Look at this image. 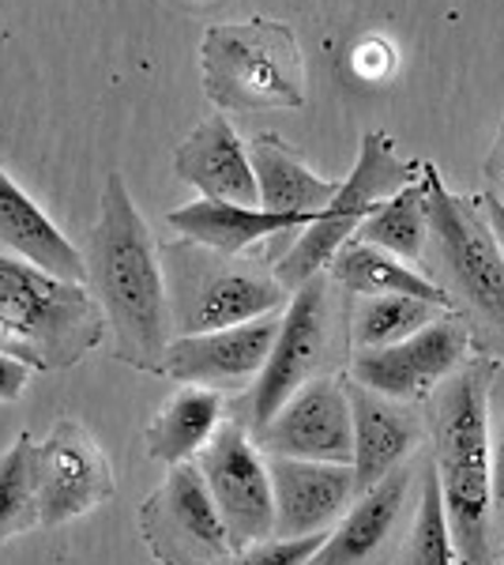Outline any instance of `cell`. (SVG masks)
I'll list each match as a JSON object with an SVG mask.
<instances>
[{"instance_id":"obj_1","label":"cell","mask_w":504,"mask_h":565,"mask_svg":"<svg viewBox=\"0 0 504 565\" xmlns=\"http://www.w3.org/2000/svg\"><path fill=\"white\" fill-rule=\"evenodd\" d=\"M87 287L114 332V359L162 377L173 343L162 245L143 223L125 178L109 174L98 196V218L87 238Z\"/></svg>"},{"instance_id":"obj_2","label":"cell","mask_w":504,"mask_h":565,"mask_svg":"<svg viewBox=\"0 0 504 565\" xmlns=\"http://www.w3.org/2000/svg\"><path fill=\"white\" fill-rule=\"evenodd\" d=\"M497 366L501 362L474 354L421 404L429 457L452 524L455 565H497L490 457V385Z\"/></svg>"},{"instance_id":"obj_3","label":"cell","mask_w":504,"mask_h":565,"mask_svg":"<svg viewBox=\"0 0 504 565\" xmlns=\"http://www.w3.org/2000/svg\"><path fill=\"white\" fill-rule=\"evenodd\" d=\"M429 242L421 271L444 290L448 306L471 328L474 354L504 362V253L479 196L452 193L426 162Z\"/></svg>"},{"instance_id":"obj_4","label":"cell","mask_w":504,"mask_h":565,"mask_svg":"<svg viewBox=\"0 0 504 565\" xmlns=\"http://www.w3.org/2000/svg\"><path fill=\"white\" fill-rule=\"evenodd\" d=\"M351 309L354 295L339 287L332 271H317L313 279L301 282L282 309L268 366L249 392L230 399V418L256 434L294 392L320 377L346 373L354 359Z\"/></svg>"},{"instance_id":"obj_5","label":"cell","mask_w":504,"mask_h":565,"mask_svg":"<svg viewBox=\"0 0 504 565\" xmlns=\"http://www.w3.org/2000/svg\"><path fill=\"white\" fill-rule=\"evenodd\" d=\"M106 313L84 282L61 279L0 245V343L34 370L79 366L106 335Z\"/></svg>"},{"instance_id":"obj_6","label":"cell","mask_w":504,"mask_h":565,"mask_svg":"<svg viewBox=\"0 0 504 565\" xmlns=\"http://www.w3.org/2000/svg\"><path fill=\"white\" fill-rule=\"evenodd\" d=\"M162 271L173 340L256 321L290 302L275 264L253 253H218L211 245L173 238L162 242Z\"/></svg>"},{"instance_id":"obj_7","label":"cell","mask_w":504,"mask_h":565,"mask_svg":"<svg viewBox=\"0 0 504 565\" xmlns=\"http://www.w3.org/2000/svg\"><path fill=\"white\" fill-rule=\"evenodd\" d=\"M204 90L218 114L305 106V61L279 20L215 23L200 42Z\"/></svg>"},{"instance_id":"obj_8","label":"cell","mask_w":504,"mask_h":565,"mask_svg":"<svg viewBox=\"0 0 504 565\" xmlns=\"http://www.w3.org/2000/svg\"><path fill=\"white\" fill-rule=\"evenodd\" d=\"M421 174H426V162L399 159L388 132H377V129L365 132L357 162L343 185H339V196L287 245V253L275 260V271H279L282 287L294 295L305 279L332 268V260L343 253V245H351L357 238L365 218L388 204L396 193H403L407 185L421 181Z\"/></svg>"},{"instance_id":"obj_9","label":"cell","mask_w":504,"mask_h":565,"mask_svg":"<svg viewBox=\"0 0 504 565\" xmlns=\"http://www.w3.org/2000/svg\"><path fill=\"white\" fill-rule=\"evenodd\" d=\"M426 449L377 487L362 490L309 565H403L415 527Z\"/></svg>"},{"instance_id":"obj_10","label":"cell","mask_w":504,"mask_h":565,"mask_svg":"<svg viewBox=\"0 0 504 565\" xmlns=\"http://www.w3.org/2000/svg\"><path fill=\"white\" fill-rule=\"evenodd\" d=\"M140 535L159 565H223L234 540L196 463L162 476L140 505Z\"/></svg>"},{"instance_id":"obj_11","label":"cell","mask_w":504,"mask_h":565,"mask_svg":"<svg viewBox=\"0 0 504 565\" xmlns=\"http://www.w3.org/2000/svg\"><path fill=\"white\" fill-rule=\"evenodd\" d=\"M196 468L204 476L211 501L218 505L226 521V532L237 546H253L275 540V490L268 457L253 441L249 426L237 418H226L218 434L207 441V449L196 457Z\"/></svg>"},{"instance_id":"obj_12","label":"cell","mask_w":504,"mask_h":565,"mask_svg":"<svg viewBox=\"0 0 504 565\" xmlns=\"http://www.w3.org/2000/svg\"><path fill=\"white\" fill-rule=\"evenodd\" d=\"M42 527H61L117 498L114 463L84 423L64 415L34 449Z\"/></svg>"},{"instance_id":"obj_13","label":"cell","mask_w":504,"mask_h":565,"mask_svg":"<svg viewBox=\"0 0 504 565\" xmlns=\"http://www.w3.org/2000/svg\"><path fill=\"white\" fill-rule=\"evenodd\" d=\"M467 359H474L471 328L455 313H444L441 321L421 328L403 343L380 351H354L346 373L380 396L421 407Z\"/></svg>"},{"instance_id":"obj_14","label":"cell","mask_w":504,"mask_h":565,"mask_svg":"<svg viewBox=\"0 0 504 565\" xmlns=\"http://www.w3.org/2000/svg\"><path fill=\"white\" fill-rule=\"evenodd\" d=\"M264 457L354 463V415L346 377H320L287 399L260 430L253 434Z\"/></svg>"},{"instance_id":"obj_15","label":"cell","mask_w":504,"mask_h":565,"mask_svg":"<svg viewBox=\"0 0 504 565\" xmlns=\"http://www.w3.org/2000/svg\"><path fill=\"white\" fill-rule=\"evenodd\" d=\"M282 324V309L256 321L218 328L204 335H178L162 362V377L173 385L215 388L223 396H242L256 385L275 348V335Z\"/></svg>"},{"instance_id":"obj_16","label":"cell","mask_w":504,"mask_h":565,"mask_svg":"<svg viewBox=\"0 0 504 565\" xmlns=\"http://www.w3.org/2000/svg\"><path fill=\"white\" fill-rule=\"evenodd\" d=\"M275 490V535H328L357 498L354 463H320L268 457Z\"/></svg>"},{"instance_id":"obj_17","label":"cell","mask_w":504,"mask_h":565,"mask_svg":"<svg viewBox=\"0 0 504 565\" xmlns=\"http://www.w3.org/2000/svg\"><path fill=\"white\" fill-rule=\"evenodd\" d=\"M346 377V396H351L354 415V476L357 494L377 487L384 476H392L407 460H415L429 445L426 412L418 404L380 396V392L357 385L351 373Z\"/></svg>"},{"instance_id":"obj_18","label":"cell","mask_w":504,"mask_h":565,"mask_svg":"<svg viewBox=\"0 0 504 565\" xmlns=\"http://www.w3.org/2000/svg\"><path fill=\"white\" fill-rule=\"evenodd\" d=\"M173 174L185 185L200 189L204 200H230V204L260 207V189H256L249 148L234 132L226 114L204 117L181 140V148L173 151Z\"/></svg>"},{"instance_id":"obj_19","label":"cell","mask_w":504,"mask_h":565,"mask_svg":"<svg viewBox=\"0 0 504 565\" xmlns=\"http://www.w3.org/2000/svg\"><path fill=\"white\" fill-rule=\"evenodd\" d=\"M170 231L181 238L211 245L218 253H249L253 245L271 242L279 234L298 238L313 215H290V212H268V207L230 204V200H189L167 215Z\"/></svg>"},{"instance_id":"obj_20","label":"cell","mask_w":504,"mask_h":565,"mask_svg":"<svg viewBox=\"0 0 504 565\" xmlns=\"http://www.w3.org/2000/svg\"><path fill=\"white\" fill-rule=\"evenodd\" d=\"M226 418H230V396L200 385H178L143 430L148 457L167 471L181 468V463H196Z\"/></svg>"},{"instance_id":"obj_21","label":"cell","mask_w":504,"mask_h":565,"mask_svg":"<svg viewBox=\"0 0 504 565\" xmlns=\"http://www.w3.org/2000/svg\"><path fill=\"white\" fill-rule=\"evenodd\" d=\"M0 245L20 253L39 268L61 279L84 282L87 287V257L53 226V218L34 204L0 167Z\"/></svg>"},{"instance_id":"obj_22","label":"cell","mask_w":504,"mask_h":565,"mask_svg":"<svg viewBox=\"0 0 504 565\" xmlns=\"http://www.w3.org/2000/svg\"><path fill=\"white\" fill-rule=\"evenodd\" d=\"M249 159H253L256 189H260V207H268V212L317 218L339 196V185H343V181L313 174L301 162V154L275 132L253 136Z\"/></svg>"},{"instance_id":"obj_23","label":"cell","mask_w":504,"mask_h":565,"mask_svg":"<svg viewBox=\"0 0 504 565\" xmlns=\"http://www.w3.org/2000/svg\"><path fill=\"white\" fill-rule=\"evenodd\" d=\"M332 276L339 279V287L354 298H380V295H403V298H421V302H433L452 313L444 290L426 276L415 264L399 260L396 253L380 249L369 242H351L343 245V253L332 260Z\"/></svg>"},{"instance_id":"obj_24","label":"cell","mask_w":504,"mask_h":565,"mask_svg":"<svg viewBox=\"0 0 504 565\" xmlns=\"http://www.w3.org/2000/svg\"><path fill=\"white\" fill-rule=\"evenodd\" d=\"M448 309L421 302V298L380 295V298H354L351 309V340L354 351H380L392 343L410 340L421 328L441 321Z\"/></svg>"},{"instance_id":"obj_25","label":"cell","mask_w":504,"mask_h":565,"mask_svg":"<svg viewBox=\"0 0 504 565\" xmlns=\"http://www.w3.org/2000/svg\"><path fill=\"white\" fill-rule=\"evenodd\" d=\"M357 242L380 245V249L396 253L399 260L421 268L429 242V196H426V174L415 185L396 193L384 207H377L357 231Z\"/></svg>"},{"instance_id":"obj_26","label":"cell","mask_w":504,"mask_h":565,"mask_svg":"<svg viewBox=\"0 0 504 565\" xmlns=\"http://www.w3.org/2000/svg\"><path fill=\"white\" fill-rule=\"evenodd\" d=\"M34 437L20 434L0 452V546L42 527L39 476H34Z\"/></svg>"},{"instance_id":"obj_27","label":"cell","mask_w":504,"mask_h":565,"mask_svg":"<svg viewBox=\"0 0 504 565\" xmlns=\"http://www.w3.org/2000/svg\"><path fill=\"white\" fill-rule=\"evenodd\" d=\"M403 565H455L452 524H448V513H444L441 479H437L429 445H426V471H421L418 513H415V527H410V543H407Z\"/></svg>"},{"instance_id":"obj_28","label":"cell","mask_w":504,"mask_h":565,"mask_svg":"<svg viewBox=\"0 0 504 565\" xmlns=\"http://www.w3.org/2000/svg\"><path fill=\"white\" fill-rule=\"evenodd\" d=\"M490 457H493V521H497V565H504V362L490 385Z\"/></svg>"},{"instance_id":"obj_29","label":"cell","mask_w":504,"mask_h":565,"mask_svg":"<svg viewBox=\"0 0 504 565\" xmlns=\"http://www.w3.org/2000/svg\"><path fill=\"white\" fill-rule=\"evenodd\" d=\"M328 535H301V540H264L253 546H237L223 565H309Z\"/></svg>"},{"instance_id":"obj_30","label":"cell","mask_w":504,"mask_h":565,"mask_svg":"<svg viewBox=\"0 0 504 565\" xmlns=\"http://www.w3.org/2000/svg\"><path fill=\"white\" fill-rule=\"evenodd\" d=\"M31 373H39L31 362L0 351V404H15L26 392V385H31Z\"/></svg>"},{"instance_id":"obj_31","label":"cell","mask_w":504,"mask_h":565,"mask_svg":"<svg viewBox=\"0 0 504 565\" xmlns=\"http://www.w3.org/2000/svg\"><path fill=\"white\" fill-rule=\"evenodd\" d=\"M482 174H485V189L504 204V125L497 129V136H493V148L482 162Z\"/></svg>"},{"instance_id":"obj_32","label":"cell","mask_w":504,"mask_h":565,"mask_svg":"<svg viewBox=\"0 0 504 565\" xmlns=\"http://www.w3.org/2000/svg\"><path fill=\"white\" fill-rule=\"evenodd\" d=\"M479 200H482V212H485V218H490L493 234H497L501 253H504V204L490 193V189H485V193H479Z\"/></svg>"},{"instance_id":"obj_33","label":"cell","mask_w":504,"mask_h":565,"mask_svg":"<svg viewBox=\"0 0 504 565\" xmlns=\"http://www.w3.org/2000/svg\"><path fill=\"white\" fill-rule=\"evenodd\" d=\"M0 351H4V343H0ZM4 354H8V351H4Z\"/></svg>"}]
</instances>
